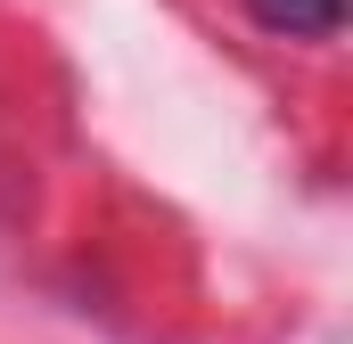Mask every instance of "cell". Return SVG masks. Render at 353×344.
Instances as JSON below:
<instances>
[{"label": "cell", "mask_w": 353, "mask_h": 344, "mask_svg": "<svg viewBox=\"0 0 353 344\" xmlns=\"http://www.w3.org/2000/svg\"><path fill=\"white\" fill-rule=\"evenodd\" d=\"M247 8H255V25L288 33V41H321L345 25V0H247Z\"/></svg>", "instance_id": "6da1fadb"}]
</instances>
